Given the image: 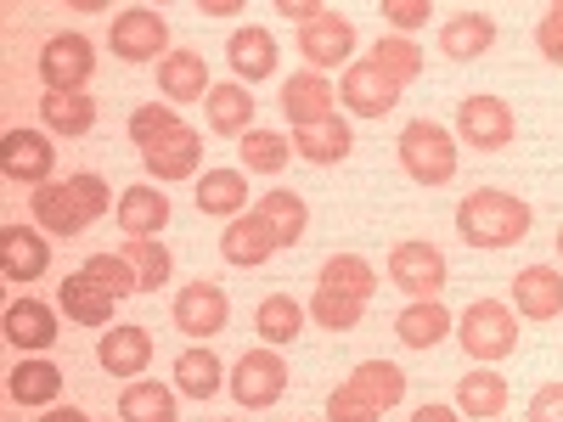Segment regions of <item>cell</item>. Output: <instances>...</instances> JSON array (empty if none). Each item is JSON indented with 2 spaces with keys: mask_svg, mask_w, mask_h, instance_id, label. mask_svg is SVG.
<instances>
[{
  "mask_svg": "<svg viewBox=\"0 0 563 422\" xmlns=\"http://www.w3.org/2000/svg\"><path fill=\"white\" fill-rule=\"evenodd\" d=\"M536 225V209L525 198L501 192V186H479V192H467L456 203V231L467 248H512L525 243Z\"/></svg>",
  "mask_w": 563,
  "mask_h": 422,
  "instance_id": "obj_1",
  "label": "cell"
},
{
  "mask_svg": "<svg viewBox=\"0 0 563 422\" xmlns=\"http://www.w3.org/2000/svg\"><path fill=\"white\" fill-rule=\"evenodd\" d=\"M29 209H34V225L45 237H79L90 220H102L113 209V192L102 175H68V180L40 186L29 198Z\"/></svg>",
  "mask_w": 563,
  "mask_h": 422,
  "instance_id": "obj_2",
  "label": "cell"
},
{
  "mask_svg": "<svg viewBox=\"0 0 563 422\" xmlns=\"http://www.w3.org/2000/svg\"><path fill=\"white\" fill-rule=\"evenodd\" d=\"M400 169L417 180V186H445L456 180V135L434 119H411L400 130Z\"/></svg>",
  "mask_w": 563,
  "mask_h": 422,
  "instance_id": "obj_3",
  "label": "cell"
},
{
  "mask_svg": "<svg viewBox=\"0 0 563 422\" xmlns=\"http://www.w3.org/2000/svg\"><path fill=\"white\" fill-rule=\"evenodd\" d=\"M462 349H467V360H479V366H490V360H507L512 349H519V315H512L501 299H474L462 310Z\"/></svg>",
  "mask_w": 563,
  "mask_h": 422,
  "instance_id": "obj_4",
  "label": "cell"
},
{
  "mask_svg": "<svg viewBox=\"0 0 563 422\" xmlns=\"http://www.w3.org/2000/svg\"><path fill=\"white\" fill-rule=\"evenodd\" d=\"M282 395H288V360H282V349H249L238 366H231V400H238L243 411H265L276 406Z\"/></svg>",
  "mask_w": 563,
  "mask_h": 422,
  "instance_id": "obj_5",
  "label": "cell"
},
{
  "mask_svg": "<svg viewBox=\"0 0 563 422\" xmlns=\"http://www.w3.org/2000/svg\"><path fill=\"white\" fill-rule=\"evenodd\" d=\"M108 45H113L119 63H164L169 57V18L153 12V7H130V12L113 18Z\"/></svg>",
  "mask_w": 563,
  "mask_h": 422,
  "instance_id": "obj_6",
  "label": "cell"
},
{
  "mask_svg": "<svg viewBox=\"0 0 563 422\" xmlns=\"http://www.w3.org/2000/svg\"><path fill=\"white\" fill-rule=\"evenodd\" d=\"M90 74H97V52H90L85 34H52L40 45V79H45V90H68V97H79V90L90 85Z\"/></svg>",
  "mask_w": 563,
  "mask_h": 422,
  "instance_id": "obj_7",
  "label": "cell"
},
{
  "mask_svg": "<svg viewBox=\"0 0 563 422\" xmlns=\"http://www.w3.org/2000/svg\"><path fill=\"white\" fill-rule=\"evenodd\" d=\"M445 276H451V265L434 243H395L389 248V281L406 299H440Z\"/></svg>",
  "mask_w": 563,
  "mask_h": 422,
  "instance_id": "obj_8",
  "label": "cell"
},
{
  "mask_svg": "<svg viewBox=\"0 0 563 422\" xmlns=\"http://www.w3.org/2000/svg\"><path fill=\"white\" fill-rule=\"evenodd\" d=\"M512 135H519V119L501 97H467L456 108V141H467L474 153H501Z\"/></svg>",
  "mask_w": 563,
  "mask_h": 422,
  "instance_id": "obj_9",
  "label": "cell"
},
{
  "mask_svg": "<svg viewBox=\"0 0 563 422\" xmlns=\"http://www.w3.org/2000/svg\"><path fill=\"white\" fill-rule=\"evenodd\" d=\"M52 169H57V153H52V135L40 130H7L0 135V175L18 180V186H52Z\"/></svg>",
  "mask_w": 563,
  "mask_h": 422,
  "instance_id": "obj_10",
  "label": "cell"
},
{
  "mask_svg": "<svg viewBox=\"0 0 563 422\" xmlns=\"http://www.w3.org/2000/svg\"><path fill=\"white\" fill-rule=\"evenodd\" d=\"M282 113H288L294 130H310V124L339 119V90H333V79L316 74V68H299L294 79H282Z\"/></svg>",
  "mask_w": 563,
  "mask_h": 422,
  "instance_id": "obj_11",
  "label": "cell"
},
{
  "mask_svg": "<svg viewBox=\"0 0 563 422\" xmlns=\"http://www.w3.org/2000/svg\"><path fill=\"white\" fill-rule=\"evenodd\" d=\"M225 321H231V299H225L220 281L198 276L192 288L175 293V326L186 338H214V333H225Z\"/></svg>",
  "mask_w": 563,
  "mask_h": 422,
  "instance_id": "obj_12",
  "label": "cell"
},
{
  "mask_svg": "<svg viewBox=\"0 0 563 422\" xmlns=\"http://www.w3.org/2000/svg\"><path fill=\"white\" fill-rule=\"evenodd\" d=\"M339 97H344V108L361 113V119H384V113L400 108V85H395L389 74H378V63L366 57V63H350V68H344Z\"/></svg>",
  "mask_w": 563,
  "mask_h": 422,
  "instance_id": "obj_13",
  "label": "cell"
},
{
  "mask_svg": "<svg viewBox=\"0 0 563 422\" xmlns=\"http://www.w3.org/2000/svg\"><path fill=\"white\" fill-rule=\"evenodd\" d=\"M45 270H52V243H45L40 225H7L0 231V276L29 288Z\"/></svg>",
  "mask_w": 563,
  "mask_h": 422,
  "instance_id": "obj_14",
  "label": "cell"
},
{
  "mask_svg": "<svg viewBox=\"0 0 563 422\" xmlns=\"http://www.w3.org/2000/svg\"><path fill=\"white\" fill-rule=\"evenodd\" d=\"M350 52H355V23H350V18H339V12H321L316 23H305V29H299V57H305L316 74L350 63Z\"/></svg>",
  "mask_w": 563,
  "mask_h": 422,
  "instance_id": "obj_15",
  "label": "cell"
},
{
  "mask_svg": "<svg viewBox=\"0 0 563 422\" xmlns=\"http://www.w3.org/2000/svg\"><path fill=\"white\" fill-rule=\"evenodd\" d=\"M0 333H7L12 349L23 355H45L57 344V310L40 304V299H12L7 304V321H0Z\"/></svg>",
  "mask_w": 563,
  "mask_h": 422,
  "instance_id": "obj_16",
  "label": "cell"
},
{
  "mask_svg": "<svg viewBox=\"0 0 563 422\" xmlns=\"http://www.w3.org/2000/svg\"><path fill=\"white\" fill-rule=\"evenodd\" d=\"M490 45H496V18L479 12V7H462V12H451L440 23V52L451 63H474V57L490 52Z\"/></svg>",
  "mask_w": 563,
  "mask_h": 422,
  "instance_id": "obj_17",
  "label": "cell"
},
{
  "mask_svg": "<svg viewBox=\"0 0 563 422\" xmlns=\"http://www.w3.org/2000/svg\"><path fill=\"white\" fill-rule=\"evenodd\" d=\"M141 164H147V175H153L158 186H169V180H192V175H198V164H203V135L180 124L175 135H164V141H158V147L141 153Z\"/></svg>",
  "mask_w": 563,
  "mask_h": 422,
  "instance_id": "obj_18",
  "label": "cell"
},
{
  "mask_svg": "<svg viewBox=\"0 0 563 422\" xmlns=\"http://www.w3.org/2000/svg\"><path fill=\"white\" fill-rule=\"evenodd\" d=\"M512 304L525 321H558L563 315V270L552 265H525L512 276Z\"/></svg>",
  "mask_w": 563,
  "mask_h": 422,
  "instance_id": "obj_19",
  "label": "cell"
},
{
  "mask_svg": "<svg viewBox=\"0 0 563 422\" xmlns=\"http://www.w3.org/2000/svg\"><path fill=\"white\" fill-rule=\"evenodd\" d=\"M276 248H282V243H276V231L260 220V209H249V214H238V220H225V237H220L225 265L254 270V265H265Z\"/></svg>",
  "mask_w": 563,
  "mask_h": 422,
  "instance_id": "obj_20",
  "label": "cell"
},
{
  "mask_svg": "<svg viewBox=\"0 0 563 422\" xmlns=\"http://www.w3.org/2000/svg\"><path fill=\"white\" fill-rule=\"evenodd\" d=\"M225 63H231V74H238V85L271 79V74H276V34L260 29V23L238 29V34L225 40Z\"/></svg>",
  "mask_w": 563,
  "mask_h": 422,
  "instance_id": "obj_21",
  "label": "cell"
},
{
  "mask_svg": "<svg viewBox=\"0 0 563 422\" xmlns=\"http://www.w3.org/2000/svg\"><path fill=\"white\" fill-rule=\"evenodd\" d=\"M97 360L102 371H113V378H141L153 360V333L147 326H113V333H102L97 344Z\"/></svg>",
  "mask_w": 563,
  "mask_h": 422,
  "instance_id": "obj_22",
  "label": "cell"
},
{
  "mask_svg": "<svg viewBox=\"0 0 563 422\" xmlns=\"http://www.w3.org/2000/svg\"><path fill=\"white\" fill-rule=\"evenodd\" d=\"M164 225H169V198L158 186H130V192H119V231L124 237H158Z\"/></svg>",
  "mask_w": 563,
  "mask_h": 422,
  "instance_id": "obj_23",
  "label": "cell"
},
{
  "mask_svg": "<svg viewBox=\"0 0 563 422\" xmlns=\"http://www.w3.org/2000/svg\"><path fill=\"white\" fill-rule=\"evenodd\" d=\"M57 304H63V310H68V321H79V326H113V304H119V299H113V293H102L85 270H74V276H63Z\"/></svg>",
  "mask_w": 563,
  "mask_h": 422,
  "instance_id": "obj_24",
  "label": "cell"
},
{
  "mask_svg": "<svg viewBox=\"0 0 563 422\" xmlns=\"http://www.w3.org/2000/svg\"><path fill=\"white\" fill-rule=\"evenodd\" d=\"M456 411L474 417V422H496L507 411V378H501V371H490V366H474L456 384Z\"/></svg>",
  "mask_w": 563,
  "mask_h": 422,
  "instance_id": "obj_25",
  "label": "cell"
},
{
  "mask_svg": "<svg viewBox=\"0 0 563 422\" xmlns=\"http://www.w3.org/2000/svg\"><path fill=\"white\" fill-rule=\"evenodd\" d=\"M198 209H203V214H220V220L249 214V175H243V169H203V180H198Z\"/></svg>",
  "mask_w": 563,
  "mask_h": 422,
  "instance_id": "obj_26",
  "label": "cell"
},
{
  "mask_svg": "<svg viewBox=\"0 0 563 422\" xmlns=\"http://www.w3.org/2000/svg\"><path fill=\"white\" fill-rule=\"evenodd\" d=\"M158 90L169 102H198V97H209V63L198 57V52H169L164 63H158Z\"/></svg>",
  "mask_w": 563,
  "mask_h": 422,
  "instance_id": "obj_27",
  "label": "cell"
},
{
  "mask_svg": "<svg viewBox=\"0 0 563 422\" xmlns=\"http://www.w3.org/2000/svg\"><path fill=\"white\" fill-rule=\"evenodd\" d=\"M395 333H400L406 349H434V344L451 333V310H445L440 299H411V304L400 310V321H395Z\"/></svg>",
  "mask_w": 563,
  "mask_h": 422,
  "instance_id": "obj_28",
  "label": "cell"
},
{
  "mask_svg": "<svg viewBox=\"0 0 563 422\" xmlns=\"http://www.w3.org/2000/svg\"><path fill=\"white\" fill-rule=\"evenodd\" d=\"M203 102H209V130L214 135H249L254 130V90L249 85H238V79L214 85Z\"/></svg>",
  "mask_w": 563,
  "mask_h": 422,
  "instance_id": "obj_29",
  "label": "cell"
},
{
  "mask_svg": "<svg viewBox=\"0 0 563 422\" xmlns=\"http://www.w3.org/2000/svg\"><path fill=\"white\" fill-rule=\"evenodd\" d=\"M7 395H12L18 406H57V395H63V371L45 360V355L18 360V366H12V378H7Z\"/></svg>",
  "mask_w": 563,
  "mask_h": 422,
  "instance_id": "obj_30",
  "label": "cell"
},
{
  "mask_svg": "<svg viewBox=\"0 0 563 422\" xmlns=\"http://www.w3.org/2000/svg\"><path fill=\"white\" fill-rule=\"evenodd\" d=\"M40 119H45V130L52 135H68V141H79V135H90V124H97V102L85 97H68V90H45L40 97Z\"/></svg>",
  "mask_w": 563,
  "mask_h": 422,
  "instance_id": "obj_31",
  "label": "cell"
},
{
  "mask_svg": "<svg viewBox=\"0 0 563 422\" xmlns=\"http://www.w3.org/2000/svg\"><path fill=\"white\" fill-rule=\"evenodd\" d=\"M355 147V135L344 119H327V124H310V130H294V153L305 164H344Z\"/></svg>",
  "mask_w": 563,
  "mask_h": 422,
  "instance_id": "obj_32",
  "label": "cell"
},
{
  "mask_svg": "<svg viewBox=\"0 0 563 422\" xmlns=\"http://www.w3.org/2000/svg\"><path fill=\"white\" fill-rule=\"evenodd\" d=\"M254 209H260V220L276 231V243H282V248H294V243L305 237V225H310L305 198H299V192H288V186H276V192H265Z\"/></svg>",
  "mask_w": 563,
  "mask_h": 422,
  "instance_id": "obj_33",
  "label": "cell"
},
{
  "mask_svg": "<svg viewBox=\"0 0 563 422\" xmlns=\"http://www.w3.org/2000/svg\"><path fill=\"white\" fill-rule=\"evenodd\" d=\"M254 326H260V338L271 349H282V344H294L305 333V304H294V293H271V299H260Z\"/></svg>",
  "mask_w": 563,
  "mask_h": 422,
  "instance_id": "obj_34",
  "label": "cell"
},
{
  "mask_svg": "<svg viewBox=\"0 0 563 422\" xmlns=\"http://www.w3.org/2000/svg\"><path fill=\"white\" fill-rule=\"evenodd\" d=\"M350 384L378 406V411H395L400 400H406V371L395 366V360H361L355 371H350Z\"/></svg>",
  "mask_w": 563,
  "mask_h": 422,
  "instance_id": "obj_35",
  "label": "cell"
},
{
  "mask_svg": "<svg viewBox=\"0 0 563 422\" xmlns=\"http://www.w3.org/2000/svg\"><path fill=\"white\" fill-rule=\"evenodd\" d=\"M220 355L209 349V344H198V349H186L180 360H175V389L186 395V400H209V395H220Z\"/></svg>",
  "mask_w": 563,
  "mask_h": 422,
  "instance_id": "obj_36",
  "label": "cell"
},
{
  "mask_svg": "<svg viewBox=\"0 0 563 422\" xmlns=\"http://www.w3.org/2000/svg\"><path fill=\"white\" fill-rule=\"evenodd\" d=\"M119 417H124V422H175V389L135 378V384H124V395H119Z\"/></svg>",
  "mask_w": 563,
  "mask_h": 422,
  "instance_id": "obj_37",
  "label": "cell"
},
{
  "mask_svg": "<svg viewBox=\"0 0 563 422\" xmlns=\"http://www.w3.org/2000/svg\"><path fill=\"white\" fill-rule=\"evenodd\" d=\"M321 288H339L350 299H372L378 293V270H372L361 254H333L321 265Z\"/></svg>",
  "mask_w": 563,
  "mask_h": 422,
  "instance_id": "obj_38",
  "label": "cell"
},
{
  "mask_svg": "<svg viewBox=\"0 0 563 422\" xmlns=\"http://www.w3.org/2000/svg\"><path fill=\"white\" fill-rule=\"evenodd\" d=\"M288 158H294V141L288 135H276V130H249L243 135V164L254 175H282V169H288Z\"/></svg>",
  "mask_w": 563,
  "mask_h": 422,
  "instance_id": "obj_39",
  "label": "cell"
},
{
  "mask_svg": "<svg viewBox=\"0 0 563 422\" xmlns=\"http://www.w3.org/2000/svg\"><path fill=\"white\" fill-rule=\"evenodd\" d=\"M372 63H378V74H389L395 85H411V79L422 74V63H429V57H422L406 34H389V40L372 45Z\"/></svg>",
  "mask_w": 563,
  "mask_h": 422,
  "instance_id": "obj_40",
  "label": "cell"
},
{
  "mask_svg": "<svg viewBox=\"0 0 563 422\" xmlns=\"http://www.w3.org/2000/svg\"><path fill=\"white\" fill-rule=\"evenodd\" d=\"M85 276L97 281L102 293H113V299L141 293V276H135V265H130L124 254H90V259H85Z\"/></svg>",
  "mask_w": 563,
  "mask_h": 422,
  "instance_id": "obj_41",
  "label": "cell"
},
{
  "mask_svg": "<svg viewBox=\"0 0 563 422\" xmlns=\"http://www.w3.org/2000/svg\"><path fill=\"white\" fill-rule=\"evenodd\" d=\"M310 315L327 326V333H350V326H361V315H366V299H350L339 288H316Z\"/></svg>",
  "mask_w": 563,
  "mask_h": 422,
  "instance_id": "obj_42",
  "label": "cell"
},
{
  "mask_svg": "<svg viewBox=\"0 0 563 422\" xmlns=\"http://www.w3.org/2000/svg\"><path fill=\"white\" fill-rule=\"evenodd\" d=\"M124 259L135 265V276H141V288H164V281L175 276V254H169L164 243H153V237H130Z\"/></svg>",
  "mask_w": 563,
  "mask_h": 422,
  "instance_id": "obj_43",
  "label": "cell"
},
{
  "mask_svg": "<svg viewBox=\"0 0 563 422\" xmlns=\"http://www.w3.org/2000/svg\"><path fill=\"white\" fill-rule=\"evenodd\" d=\"M175 130H180V113H175V108L147 102V108H135V113H130V141H135L141 153L158 147V141H164V135H175Z\"/></svg>",
  "mask_w": 563,
  "mask_h": 422,
  "instance_id": "obj_44",
  "label": "cell"
},
{
  "mask_svg": "<svg viewBox=\"0 0 563 422\" xmlns=\"http://www.w3.org/2000/svg\"><path fill=\"white\" fill-rule=\"evenodd\" d=\"M378 417H384V411L372 406V400H366L350 378H344L333 395H327V422H378Z\"/></svg>",
  "mask_w": 563,
  "mask_h": 422,
  "instance_id": "obj_45",
  "label": "cell"
},
{
  "mask_svg": "<svg viewBox=\"0 0 563 422\" xmlns=\"http://www.w3.org/2000/svg\"><path fill=\"white\" fill-rule=\"evenodd\" d=\"M536 45H541V57L563 68V0H552L547 18L536 23Z\"/></svg>",
  "mask_w": 563,
  "mask_h": 422,
  "instance_id": "obj_46",
  "label": "cell"
},
{
  "mask_svg": "<svg viewBox=\"0 0 563 422\" xmlns=\"http://www.w3.org/2000/svg\"><path fill=\"white\" fill-rule=\"evenodd\" d=\"M384 18H389L400 34H411V29H422V23L434 18V7H429V0H384Z\"/></svg>",
  "mask_w": 563,
  "mask_h": 422,
  "instance_id": "obj_47",
  "label": "cell"
},
{
  "mask_svg": "<svg viewBox=\"0 0 563 422\" xmlns=\"http://www.w3.org/2000/svg\"><path fill=\"white\" fill-rule=\"evenodd\" d=\"M530 422H563V384H541V389H536Z\"/></svg>",
  "mask_w": 563,
  "mask_h": 422,
  "instance_id": "obj_48",
  "label": "cell"
},
{
  "mask_svg": "<svg viewBox=\"0 0 563 422\" xmlns=\"http://www.w3.org/2000/svg\"><path fill=\"white\" fill-rule=\"evenodd\" d=\"M327 7H321V0H276V18H299V29L305 23H316Z\"/></svg>",
  "mask_w": 563,
  "mask_h": 422,
  "instance_id": "obj_49",
  "label": "cell"
},
{
  "mask_svg": "<svg viewBox=\"0 0 563 422\" xmlns=\"http://www.w3.org/2000/svg\"><path fill=\"white\" fill-rule=\"evenodd\" d=\"M411 422H462V411L456 406H417Z\"/></svg>",
  "mask_w": 563,
  "mask_h": 422,
  "instance_id": "obj_50",
  "label": "cell"
},
{
  "mask_svg": "<svg viewBox=\"0 0 563 422\" xmlns=\"http://www.w3.org/2000/svg\"><path fill=\"white\" fill-rule=\"evenodd\" d=\"M198 12H203V18H238V12H243V0H203Z\"/></svg>",
  "mask_w": 563,
  "mask_h": 422,
  "instance_id": "obj_51",
  "label": "cell"
},
{
  "mask_svg": "<svg viewBox=\"0 0 563 422\" xmlns=\"http://www.w3.org/2000/svg\"><path fill=\"white\" fill-rule=\"evenodd\" d=\"M45 422H90V417L74 411V406H52V411H45Z\"/></svg>",
  "mask_w": 563,
  "mask_h": 422,
  "instance_id": "obj_52",
  "label": "cell"
},
{
  "mask_svg": "<svg viewBox=\"0 0 563 422\" xmlns=\"http://www.w3.org/2000/svg\"><path fill=\"white\" fill-rule=\"evenodd\" d=\"M558 254H563V225H558Z\"/></svg>",
  "mask_w": 563,
  "mask_h": 422,
  "instance_id": "obj_53",
  "label": "cell"
}]
</instances>
